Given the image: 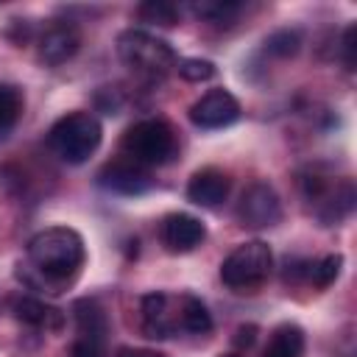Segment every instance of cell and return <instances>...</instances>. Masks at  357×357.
Returning a JSON list of instances; mask_svg holds the SVG:
<instances>
[{
	"mask_svg": "<svg viewBox=\"0 0 357 357\" xmlns=\"http://www.w3.org/2000/svg\"><path fill=\"white\" fill-rule=\"evenodd\" d=\"M120 151L126 159L142 167H159L178 156V134L162 117H145L126 128L120 139Z\"/></svg>",
	"mask_w": 357,
	"mask_h": 357,
	"instance_id": "2",
	"label": "cell"
},
{
	"mask_svg": "<svg viewBox=\"0 0 357 357\" xmlns=\"http://www.w3.org/2000/svg\"><path fill=\"white\" fill-rule=\"evenodd\" d=\"M11 312L20 324L31 326V329H42V332H59L64 326V312L50 307L42 298L33 296H17L11 301Z\"/></svg>",
	"mask_w": 357,
	"mask_h": 357,
	"instance_id": "15",
	"label": "cell"
},
{
	"mask_svg": "<svg viewBox=\"0 0 357 357\" xmlns=\"http://www.w3.org/2000/svg\"><path fill=\"white\" fill-rule=\"evenodd\" d=\"M229 190H231L229 173H223L220 167H201L187 181V201L204 209H215L229 198Z\"/></svg>",
	"mask_w": 357,
	"mask_h": 357,
	"instance_id": "13",
	"label": "cell"
},
{
	"mask_svg": "<svg viewBox=\"0 0 357 357\" xmlns=\"http://www.w3.org/2000/svg\"><path fill=\"white\" fill-rule=\"evenodd\" d=\"M212 332V315L206 310V304L187 293V335H209Z\"/></svg>",
	"mask_w": 357,
	"mask_h": 357,
	"instance_id": "22",
	"label": "cell"
},
{
	"mask_svg": "<svg viewBox=\"0 0 357 357\" xmlns=\"http://www.w3.org/2000/svg\"><path fill=\"white\" fill-rule=\"evenodd\" d=\"M354 36H357V25H349V28L343 31V42H340L346 70H354Z\"/></svg>",
	"mask_w": 357,
	"mask_h": 357,
	"instance_id": "24",
	"label": "cell"
},
{
	"mask_svg": "<svg viewBox=\"0 0 357 357\" xmlns=\"http://www.w3.org/2000/svg\"><path fill=\"white\" fill-rule=\"evenodd\" d=\"M103 139V126L89 112H70L47 131V148L67 165H84Z\"/></svg>",
	"mask_w": 357,
	"mask_h": 357,
	"instance_id": "4",
	"label": "cell"
},
{
	"mask_svg": "<svg viewBox=\"0 0 357 357\" xmlns=\"http://www.w3.org/2000/svg\"><path fill=\"white\" fill-rule=\"evenodd\" d=\"M273 271L271 245L262 240L240 243L223 262H220V282L234 293H254L268 282Z\"/></svg>",
	"mask_w": 357,
	"mask_h": 357,
	"instance_id": "5",
	"label": "cell"
},
{
	"mask_svg": "<svg viewBox=\"0 0 357 357\" xmlns=\"http://www.w3.org/2000/svg\"><path fill=\"white\" fill-rule=\"evenodd\" d=\"M117 357H165V354L153 351V349H120Z\"/></svg>",
	"mask_w": 357,
	"mask_h": 357,
	"instance_id": "26",
	"label": "cell"
},
{
	"mask_svg": "<svg viewBox=\"0 0 357 357\" xmlns=\"http://www.w3.org/2000/svg\"><path fill=\"white\" fill-rule=\"evenodd\" d=\"M298 47H301V33L298 31H290V28L273 31L265 39V53H271L276 59H290V56L298 53Z\"/></svg>",
	"mask_w": 357,
	"mask_h": 357,
	"instance_id": "21",
	"label": "cell"
},
{
	"mask_svg": "<svg viewBox=\"0 0 357 357\" xmlns=\"http://www.w3.org/2000/svg\"><path fill=\"white\" fill-rule=\"evenodd\" d=\"M340 268H343V257H340V254H326V257L310 262L307 279H310L315 287H329V284L340 276Z\"/></svg>",
	"mask_w": 357,
	"mask_h": 357,
	"instance_id": "19",
	"label": "cell"
},
{
	"mask_svg": "<svg viewBox=\"0 0 357 357\" xmlns=\"http://www.w3.org/2000/svg\"><path fill=\"white\" fill-rule=\"evenodd\" d=\"M192 11L201 17V20H206V22H212V25H231L234 20H237V14L243 11V3H229V0H201V3H195L192 6Z\"/></svg>",
	"mask_w": 357,
	"mask_h": 357,
	"instance_id": "18",
	"label": "cell"
},
{
	"mask_svg": "<svg viewBox=\"0 0 357 357\" xmlns=\"http://www.w3.org/2000/svg\"><path fill=\"white\" fill-rule=\"evenodd\" d=\"M73 315H75V337L70 343L67 357H106L109 321L103 307L95 298H81L75 301Z\"/></svg>",
	"mask_w": 357,
	"mask_h": 357,
	"instance_id": "8",
	"label": "cell"
},
{
	"mask_svg": "<svg viewBox=\"0 0 357 357\" xmlns=\"http://www.w3.org/2000/svg\"><path fill=\"white\" fill-rule=\"evenodd\" d=\"M240 114H243L240 100H237L229 89H223V86L204 92V95L190 106V123L198 126V128H204V131L226 128V126L237 123Z\"/></svg>",
	"mask_w": 357,
	"mask_h": 357,
	"instance_id": "10",
	"label": "cell"
},
{
	"mask_svg": "<svg viewBox=\"0 0 357 357\" xmlns=\"http://www.w3.org/2000/svg\"><path fill=\"white\" fill-rule=\"evenodd\" d=\"M84 259V237L75 229L47 226L28 240L25 265H20V279H25L33 290L61 293L78 279Z\"/></svg>",
	"mask_w": 357,
	"mask_h": 357,
	"instance_id": "1",
	"label": "cell"
},
{
	"mask_svg": "<svg viewBox=\"0 0 357 357\" xmlns=\"http://www.w3.org/2000/svg\"><path fill=\"white\" fill-rule=\"evenodd\" d=\"M142 332L148 337H173L187 335V293H145L139 298Z\"/></svg>",
	"mask_w": 357,
	"mask_h": 357,
	"instance_id": "7",
	"label": "cell"
},
{
	"mask_svg": "<svg viewBox=\"0 0 357 357\" xmlns=\"http://www.w3.org/2000/svg\"><path fill=\"white\" fill-rule=\"evenodd\" d=\"M98 184L109 192H117V195H142L145 190H151L153 178H151L148 167L120 156V159L106 162L98 170Z\"/></svg>",
	"mask_w": 357,
	"mask_h": 357,
	"instance_id": "11",
	"label": "cell"
},
{
	"mask_svg": "<svg viewBox=\"0 0 357 357\" xmlns=\"http://www.w3.org/2000/svg\"><path fill=\"white\" fill-rule=\"evenodd\" d=\"M137 17H139L142 22L170 28V25L178 22V6L165 3V0H151V3H142V6L137 8Z\"/></svg>",
	"mask_w": 357,
	"mask_h": 357,
	"instance_id": "20",
	"label": "cell"
},
{
	"mask_svg": "<svg viewBox=\"0 0 357 357\" xmlns=\"http://www.w3.org/2000/svg\"><path fill=\"white\" fill-rule=\"evenodd\" d=\"M176 70L190 84H201V81H209L215 75V64L209 59H181L176 64Z\"/></svg>",
	"mask_w": 357,
	"mask_h": 357,
	"instance_id": "23",
	"label": "cell"
},
{
	"mask_svg": "<svg viewBox=\"0 0 357 357\" xmlns=\"http://www.w3.org/2000/svg\"><path fill=\"white\" fill-rule=\"evenodd\" d=\"M262 357H304V329L298 324H279Z\"/></svg>",
	"mask_w": 357,
	"mask_h": 357,
	"instance_id": "16",
	"label": "cell"
},
{
	"mask_svg": "<svg viewBox=\"0 0 357 357\" xmlns=\"http://www.w3.org/2000/svg\"><path fill=\"white\" fill-rule=\"evenodd\" d=\"M81 47V33L73 22H56L39 36V61L47 67H59L70 61Z\"/></svg>",
	"mask_w": 357,
	"mask_h": 357,
	"instance_id": "14",
	"label": "cell"
},
{
	"mask_svg": "<svg viewBox=\"0 0 357 357\" xmlns=\"http://www.w3.org/2000/svg\"><path fill=\"white\" fill-rule=\"evenodd\" d=\"M237 218L248 229H271L282 220V201L268 181H254L243 190Z\"/></svg>",
	"mask_w": 357,
	"mask_h": 357,
	"instance_id": "9",
	"label": "cell"
},
{
	"mask_svg": "<svg viewBox=\"0 0 357 357\" xmlns=\"http://www.w3.org/2000/svg\"><path fill=\"white\" fill-rule=\"evenodd\" d=\"M218 357H240V354H218Z\"/></svg>",
	"mask_w": 357,
	"mask_h": 357,
	"instance_id": "27",
	"label": "cell"
},
{
	"mask_svg": "<svg viewBox=\"0 0 357 357\" xmlns=\"http://www.w3.org/2000/svg\"><path fill=\"white\" fill-rule=\"evenodd\" d=\"M117 56L131 73L148 81H162L178 64L173 47L142 28H128L117 36Z\"/></svg>",
	"mask_w": 357,
	"mask_h": 357,
	"instance_id": "3",
	"label": "cell"
},
{
	"mask_svg": "<svg viewBox=\"0 0 357 357\" xmlns=\"http://www.w3.org/2000/svg\"><path fill=\"white\" fill-rule=\"evenodd\" d=\"M22 109H25L22 89L14 84H0V139H6L17 128Z\"/></svg>",
	"mask_w": 357,
	"mask_h": 357,
	"instance_id": "17",
	"label": "cell"
},
{
	"mask_svg": "<svg viewBox=\"0 0 357 357\" xmlns=\"http://www.w3.org/2000/svg\"><path fill=\"white\" fill-rule=\"evenodd\" d=\"M301 195L304 201L312 206L315 218L324 223V226H332V223H340L351 206H354V187L349 178L343 181H335L329 176H321L318 170H310L301 176Z\"/></svg>",
	"mask_w": 357,
	"mask_h": 357,
	"instance_id": "6",
	"label": "cell"
},
{
	"mask_svg": "<svg viewBox=\"0 0 357 357\" xmlns=\"http://www.w3.org/2000/svg\"><path fill=\"white\" fill-rule=\"evenodd\" d=\"M254 335H257V326H240L237 329V337H234V343L237 346H248V343H254Z\"/></svg>",
	"mask_w": 357,
	"mask_h": 357,
	"instance_id": "25",
	"label": "cell"
},
{
	"mask_svg": "<svg viewBox=\"0 0 357 357\" xmlns=\"http://www.w3.org/2000/svg\"><path fill=\"white\" fill-rule=\"evenodd\" d=\"M159 240L170 254H190L206 240V226L187 212H170L159 223Z\"/></svg>",
	"mask_w": 357,
	"mask_h": 357,
	"instance_id": "12",
	"label": "cell"
}]
</instances>
